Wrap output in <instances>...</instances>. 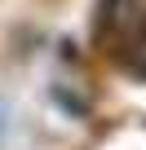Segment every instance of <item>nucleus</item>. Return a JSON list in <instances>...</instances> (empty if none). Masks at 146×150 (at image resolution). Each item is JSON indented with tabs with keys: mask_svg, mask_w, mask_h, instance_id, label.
I'll use <instances>...</instances> for the list:
<instances>
[]
</instances>
